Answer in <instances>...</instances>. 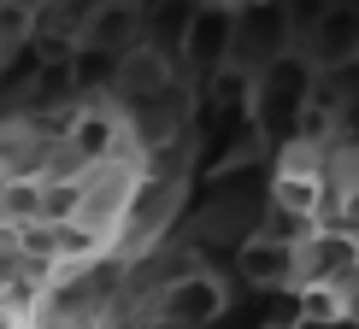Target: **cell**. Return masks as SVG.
Masks as SVG:
<instances>
[{"instance_id":"5b68a950","label":"cell","mask_w":359,"mask_h":329,"mask_svg":"<svg viewBox=\"0 0 359 329\" xmlns=\"http://www.w3.org/2000/svg\"><path fill=\"white\" fill-rule=\"evenodd\" d=\"M136 36H142V12L130 6V0H107V6H95L88 12V24L77 29V53H124V48H136Z\"/></svg>"},{"instance_id":"5bb4252c","label":"cell","mask_w":359,"mask_h":329,"mask_svg":"<svg viewBox=\"0 0 359 329\" xmlns=\"http://www.w3.org/2000/svg\"><path fill=\"white\" fill-rule=\"evenodd\" d=\"M348 329H359V288H348Z\"/></svg>"},{"instance_id":"9c48e42d","label":"cell","mask_w":359,"mask_h":329,"mask_svg":"<svg viewBox=\"0 0 359 329\" xmlns=\"http://www.w3.org/2000/svg\"><path fill=\"white\" fill-rule=\"evenodd\" d=\"M294 288H301V329L348 323V282H294Z\"/></svg>"},{"instance_id":"2e32d148","label":"cell","mask_w":359,"mask_h":329,"mask_svg":"<svg viewBox=\"0 0 359 329\" xmlns=\"http://www.w3.org/2000/svg\"><path fill=\"white\" fill-rule=\"evenodd\" d=\"M271 329H283V323H271Z\"/></svg>"},{"instance_id":"8fae6325","label":"cell","mask_w":359,"mask_h":329,"mask_svg":"<svg viewBox=\"0 0 359 329\" xmlns=\"http://www.w3.org/2000/svg\"><path fill=\"white\" fill-rule=\"evenodd\" d=\"M41 218V176L24 171V176H0V223H29Z\"/></svg>"},{"instance_id":"4fadbf2b","label":"cell","mask_w":359,"mask_h":329,"mask_svg":"<svg viewBox=\"0 0 359 329\" xmlns=\"http://www.w3.org/2000/svg\"><path fill=\"white\" fill-rule=\"evenodd\" d=\"M324 6H330V0H289V6H283V24H289V29H306Z\"/></svg>"},{"instance_id":"6da1fadb","label":"cell","mask_w":359,"mask_h":329,"mask_svg":"<svg viewBox=\"0 0 359 329\" xmlns=\"http://www.w3.org/2000/svg\"><path fill=\"white\" fill-rule=\"evenodd\" d=\"M236 59V6L230 0H201L183 24V65L189 71H224Z\"/></svg>"},{"instance_id":"7a4b0ae2","label":"cell","mask_w":359,"mask_h":329,"mask_svg":"<svg viewBox=\"0 0 359 329\" xmlns=\"http://www.w3.org/2000/svg\"><path fill=\"white\" fill-rule=\"evenodd\" d=\"M271 200H277V212H289V218H301V223H318L330 188H324V164H318L312 147L294 141L289 153H283L277 176H271Z\"/></svg>"},{"instance_id":"52a82bcc","label":"cell","mask_w":359,"mask_h":329,"mask_svg":"<svg viewBox=\"0 0 359 329\" xmlns=\"http://www.w3.org/2000/svg\"><path fill=\"white\" fill-rule=\"evenodd\" d=\"M171 88V59L154 53V48H124L118 53V94L124 100H159Z\"/></svg>"},{"instance_id":"ba28073f","label":"cell","mask_w":359,"mask_h":329,"mask_svg":"<svg viewBox=\"0 0 359 329\" xmlns=\"http://www.w3.org/2000/svg\"><path fill=\"white\" fill-rule=\"evenodd\" d=\"M65 147H71V159H77V164H107L118 153V118L100 112V106L77 112V118H71V130H65Z\"/></svg>"},{"instance_id":"8992f818","label":"cell","mask_w":359,"mask_h":329,"mask_svg":"<svg viewBox=\"0 0 359 329\" xmlns=\"http://www.w3.org/2000/svg\"><path fill=\"white\" fill-rule=\"evenodd\" d=\"M236 265L253 288H294V241H283V235H248Z\"/></svg>"},{"instance_id":"277c9868","label":"cell","mask_w":359,"mask_h":329,"mask_svg":"<svg viewBox=\"0 0 359 329\" xmlns=\"http://www.w3.org/2000/svg\"><path fill=\"white\" fill-rule=\"evenodd\" d=\"M224 306H230V294H224V282H218V276H206V271L177 276L171 288L159 294V312H165V323H171V329H206V323H218V318H224Z\"/></svg>"},{"instance_id":"7c38bea8","label":"cell","mask_w":359,"mask_h":329,"mask_svg":"<svg viewBox=\"0 0 359 329\" xmlns=\"http://www.w3.org/2000/svg\"><path fill=\"white\" fill-rule=\"evenodd\" d=\"M83 212H88L83 176H41V218L48 223H65V218H83Z\"/></svg>"},{"instance_id":"3957f363","label":"cell","mask_w":359,"mask_h":329,"mask_svg":"<svg viewBox=\"0 0 359 329\" xmlns=\"http://www.w3.org/2000/svg\"><path fill=\"white\" fill-rule=\"evenodd\" d=\"M306 59L318 71H341L359 59V6H348V0H330V6L318 12L306 29Z\"/></svg>"},{"instance_id":"9a60e30c","label":"cell","mask_w":359,"mask_h":329,"mask_svg":"<svg viewBox=\"0 0 359 329\" xmlns=\"http://www.w3.org/2000/svg\"><path fill=\"white\" fill-rule=\"evenodd\" d=\"M0 329H24V318H18L12 306H0Z\"/></svg>"},{"instance_id":"30bf717a","label":"cell","mask_w":359,"mask_h":329,"mask_svg":"<svg viewBox=\"0 0 359 329\" xmlns=\"http://www.w3.org/2000/svg\"><path fill=\"white\" fill-rule=\"evenodd\" d=\"M53 253H59V271L65 265H88L107 253V230L88 218H65V223H53Z\"/></svg>"}]
</instances>
